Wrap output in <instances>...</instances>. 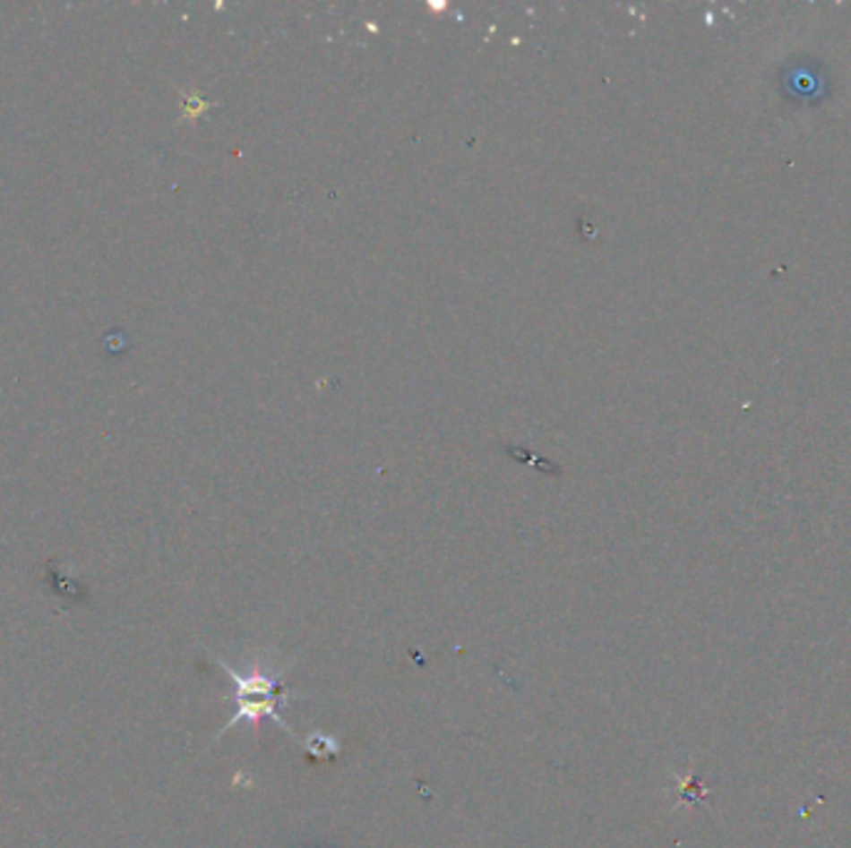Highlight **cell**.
Wrapping results in <instances>:
<instances>
[{
	"instance_id": "6da1fadb",
	"label": "cell",
	"mask_w": 851,
	"mask_h": 848,
	"mask_svg": "<svg viewBox=\"0 0 851 848\" xmlns=\"http://www.w3.org/2000/svg\"><path fill=\"white\" fill-rule=\"evenodd\" d=\"M217 659V664L222 667V672L235 681V704L236 712L235 716L222 726L219 737H224L229 729H235L239 722H252L257 724L259 719H271L274 724L279 726L281 732H287L289 737H294V732L289 724L281 719L279 709L287 702V687L281 681L279 674H267V672H249V674H239V672L227 664L224 659Z\"/></svg>"
},
{
	"instance_id": "7a4b0ae2",
	"label": "cell",
	"mask_w": 851,
	"mask_h": 848,
	"mask_svg": "<svg viewBox=\"0 0 851 848\" xmlns=\"http://www.w3.org/2000/svg\"><path fill=\"white\" fill-rule=\"evenodd\" d=\"M304 751H306V757L312 761H334L339 757V751H341V744L331 734L312 732L309 739L304 741Z\"/></svg>"
}]
</instances>
